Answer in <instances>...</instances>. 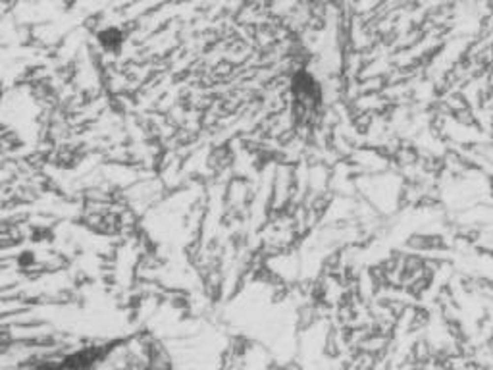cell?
Segmentation results:
<instances>
[{
	"label": "cell",
	"mask_w": 493,
	"mask_h": 370,
	"mask_svg": "<svg viewBox=\"0 0 493 370\" xmlns=\"http://www.w3.org/2000/svg\"><path fill=\"white\" fill-rule=\"evenodd\" d=\"M120 39H122V35H120L116 29H106V31L100 35V41H102V45L106 46V48L118 46L120 45Z\"/></svg>",
	"instance_id": "1"
}]
</instances>
